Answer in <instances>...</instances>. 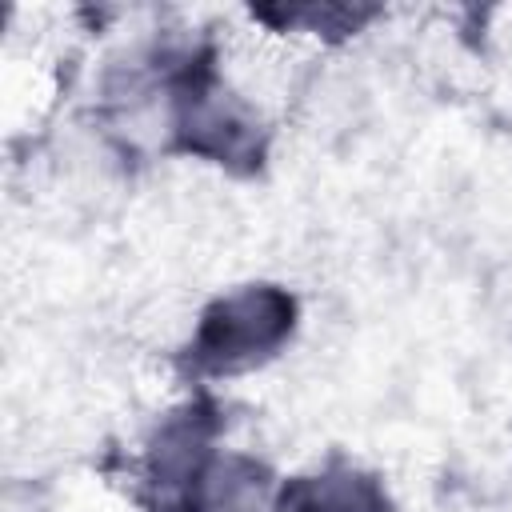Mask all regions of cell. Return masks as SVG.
I'll return each instance as SVG.
<instances>
[{
    "label": "cell",
    "instance_id": "277c9868",
    "mask_svg": "<svg viewBox=\"0 0 512 512\" xmlns=\"http://www.w3.org/2000/svg\"><path fill=\"white\" fill-rule=\"evenodd\" d=\"M256 20H268L276 28H300L316 32L324 40H344L356 36L368 20L380 16V8H348V4H300V8H252Z\"/></svg>",
    "mask_w": 512,
    "mask_h": 512
},
{
    "label": "cell",
    "instance_id": "3957f363",
    "mask_svg": "<svg viewBox=\"0 0 512 512\" xmlns=\"http://www.w3.org/2000/svg\"><path fill=\"white\" fill-rule=\"evenodd\" d=\"M268 512H396V500L372 468L328 456L324 464L284 476Z\"/></svg>",
    "mask_w": 512,
    "mask_h": 512
},
{
    "label": "cell",
    "instance_id": "6da1fadb",
    "mask_svg": "<svg viewBox=\"0 0 512 512\" xmlns=\"http://www.w3.org/2000/svg\"><path fill=\"white\" fill-rule=\"evenodd\" d=\"M296 328H300L296 292L272 280H248L224 288L200 308L176 364L196 388H208L272 364L296 340Z\"/></svg>",
    "mask_w": 512,
    "mask_h": 512
},
{
    "label": "cell",
    "instance_id": "7a4b0ae2",
    "mask_svg": "<svg viewBox=\"0 0 512 512\" xmlns=\"http://www.w3.org/2000/svg\"><path fill=\"white\" fill-rule=\"evenodd\" d=\"M224 416L220 404L200 388L184 404L168 408L144 440L132 476V504L140 512H192L196 484L208 460L220 452Z\"/></svg>",
    "mask_w": 512,
    "mask_h": 512
}]
</instances>
